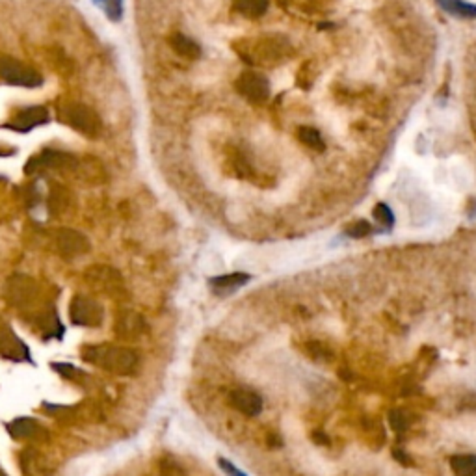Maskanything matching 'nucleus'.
<instances>
[{"label":"nucleus","instance_id":"obj_1","mask_svg":"<svg viewBox=\"0 0 476 476\" xmlns=\"http://www.w3.org/2000/svg\"><path fill=\"white\" fill-rule=\"evenodd\" d=\"M81 354L86 363H92L95 367L120 374V376L132 374L138 367V356L129 348H123V346L92 345L84 346Z\"/></svg>","mask_w":476,"mask_h":476},{"label":"nucleus","instance_id":"obj_2","mask_svg":"<svg viewBox=\"0 0 476 476\" xmlns=\"http://www.w3.org/2000/svg\"><path fill=\"white\" fill-rule=\"evenodd\" d=\"M63 121L88 138H95L101 132V120L97 112L81 103H69L63 108Z\"/></svg>","mask_w":476,"mask_h":476},{"label":"nucleus","instance_id":"obj_3","mask_svg":"<svg viewBox=\"0 0 476 476\" xmlns=\"http://www.w3.org/2000/svg\"><path fill=\"white\" fill-rule=\"evenodd\" d=\"M0 79L24 88H38L43 82L38 71L26 67L13 58H0Z\"/></svg>","mask_w":476,"mask_h":476},{"label":"nucleus","instance_id":"obj_4","mask_svg":"<svg viewBox=\"0 0 476 476\" xmlns=\"http://www.w3.org/2000/svg\"><path fill=\"white\" fill-rule=\"evenodd\" d=\"M103 307L92 298L86 296H75L69 305V318L75 326L95 327L103 322Z\"/></svg>","mask_w":476,"mask_h":476},{"label":"nucleus","instance_id":"obj_5","mask_svg":"<svg viewBox=\"0 0 476 476\" xmlns=\"http://www.w3.org/2000/svg\"><path fill=\"white\" fill-rule=\"evenodd\" d=\"M236 88H238L242 97H246L247 101H252L255 104L264 103L270 97V84L266 81V76L253 73V71L244 73L236 82Z\"/></svg>","mask_w":476,"mask_h":476},{"label":"nucleus","instance_id":"obj_6","mask_svg":"<svg viewBox=\"0 0 476 476\" xmlns=\"http://www.w3.org/2000/svg\"><path fill=\"white\" fill-rule=\"evenodd\" d=\"M0 356L17 363H34L28 346L10 329V326H0Z\"/></svg>","mask_w":476,"mask_h":476},{"label":"nucleus","instance_id":"obj_7","mask_svg":"<svg viewBox=\"0 0 476 476\" xmlns=\"http://www.w3.org/2000/svg\"><path fill=\"white\" fill-rule=\"evenodd\" d=\"M35 293H38V287H35L34 279H30V277L13 276L12 279L8 281V302L12 305H15V307H24V305H28L30 302L35 298Z\"/></svg>","mask_w":476,"mask_h":476},{"label":"nucleus","instance_id":"obj_8","mask_svg":"<svg viewBox=\"0 0 476 476\" xmlns=\"http://www.w3.org/2000/svg\"><path fill=\"white\" fill-rule=\"evenodd\" d=\"M229 402L231 406L246 417H257L263 411V396L258 395L257 391L247 389V387H238V389L231 391Z\"/></svg>","mask_w":476,"mask_h":476},{"label":"nucleus","instance_id":"obj_9","mask_svg":"<svg viewBox=\"0 0 476 476\" xmlns=\"http://www.w3.org/2000/svg\"><path fill=\"white\" fill-rule=\"evenodd\" d=\"M56 247L63 257H76L90 249V242L82 233L75 229H60L56 235Z\"/></svg>","mask_w":476,"mask_h":476},{"label":"nucleus","instance_id":"obj_10","mask_svg":"<svg viewBox=\"0 0 476 476\" xmlns=\"http://www.w3.org/2000/svg\"><path fill=\"white\" fill-rule=\"evenodd\" d=\"M75 166L73 156L60 151H43L41 155H35L32 161L26 164V173H34L43 167H65Z\"/></svg>","mask_w":476,"mask_h":476},{"label":"nucleus","instance_id":"obj_11","mask_svg":"<svg viewBox=\"0 0 476 476\" xmlns=\"http://www.w3.org/2000/svg\"><path fill=\"white\" fill-rule=\"evenodd\" d=\"M6 430L13 439H19V441H23V439H35V437L45 434V428L34 417H17L12 422H8Z\"/></svg>","mask_w":476,"mask_h":476},{"label":"nucleus","instance_id":"obj_12","mask_svg":"<svg viewBox=\"0 0 476 476\" xmlns=\"http://www.w3.org/2000/svg\"><path fill=\"white\" fill-rule=\"evenodd\" d=\"M49 121V112L43 106H30L26 110H21L13 121L8 126L15 131H32L34 126H40Z\"/></svg>","mask_w":476,"mask_h":476},{"label":"nucleus","instance_id":"obj_13","mask_svg":"<svg viewBox=\"0 0 476 476\" xmlns=\"http://www.w3.org/2000/svg\"><path fill=\"white\" fill-rule=\"evenodd\" d=\"M35 327L40 329L41 337L45 338V340L63 337V324L60 322L54 309H47L35 316Z\"/></svg>","mask_w":476,"mask_h":476},{"label":"nucleus","instance_id":"obj_14","mask_svg":"<svg viewBox=\"0 0 476 476\" xmlns=\"http://www.w3.org/2000/svg\"><path fill=\"white\" fill-rule=\"evenodd\" d=\"M252 279L249 274H244V272H235V274H225V276L213 277L208 285L214 288V293L218 294H229L235 293L236 288L244 287L247 281Z\"/></svg>","mask_w":476,"mask_h":476},{"label":"nucleus","instance_id":"obj_15","mask_svg":"<svg viewBox=\"0 0 476 476\" xmlns=\"http://www.w3.org/2000/svg\"><path fill=\"white\" fill-rule=\"evenodd\" d=\"M144 318L136 313H123L117 320V326H115V331L117 335L123 338H134L142 335L144 331Z\"/></svg>","mask_w":476,"mask_h":476},{"label":"nucleus","instance_id":"obj_16","mask_svg":"<svg viewBox=\"0 0 476 476\" xmlns=\"http://www.w3.org/2000/svg\"><path fill=\"white\" fill-rule=\"evenodd\" d=\"M170 45L179 56L188 58V60H197L201 56V47L195 43L192 38L184 34H173L170 38Z\"/></svg>","mask_w":476,"mask_h":476},{"label":"nucleus","instance_id":"obj_17","mask_svg":"<svg viewBox=\"0 0 476 476\" xmlns=\"http://www.w3.org/2000/svg\"><path fill=\"white\" fill-rule=\"evenodd\" d=\"M448 465H450V470L456 476H476V454L452 456Z\"/></svg>","mask_w":476,"mask_h":476},{"label":"nucleus","instance_id":"obj_18","mask_svg":"<svg viewBox=\"0 0 476 476\" xmlns=\"http://www.w3.org/2000/svg\"><path fill=\"white\" fill-rule=\"evenodd\" d=\"M439 6L448 13L461 19H476V4H469L463 0H437Z\"/></svg>","mask_w":476,"mask_h":476},{"label":"nucleus","instance_id":"obj_19","mask_svg":"<svg viewBox=\"0 0 476 476\" xmlns=\"http://www.w3.org/2000/svg\"><path fill=\"white\" fill-rule=\"evenodd\" d=\"M233 4H235L236 12H240L242 15L249 19H258L268 10L270 0H233Z\"/></svg>","mask_w":476,"mask_h":476},{"label":"nucleus","instance_id":"obj_20","mask_svg":"<svg viewBox=\"0 0 476 476\" xmlns=\"http://www.w3.org/2000/svg\"><path fill=\"white\" fill-rule=\"evenodd\" d=\"M298 138L304 142L307 147H311L313 151H324L326 149V144H324V138L322 134L316 131L315 126H299Z\"/></svg>","mask_w":476,"mask_h":476},{"label":"nucleus","instance_id":"obj_21","mask_svg":"<svg viewBox=\"0 0 476 476\" xmlns=\"http://www.w3.org/2000/svg\"><path fill=\"white\" fill-rule=\"evenodd\" d=\"M305 352H307L313 359H316V361H331L333 357L331 350H329L326 345L318 343V340H311V343H307V345H305Z\"/></svg>","mask_w":476,"mask_h":476},{"label":"nucleus","instance_id":"obj_22","mask_svg":"<svg viewBox=\"0 0 476 476\" xmlns=\"http://www.w3.org/2000/svg\"><path fill=\"white\" fill-rule=\"evenodd\" d=\"M51 368H54L62 378L69 379V381H81L86 376L82 370H79V368L69 365V363H51Z\"/></svg>","mask_w":476,"mask_h":476},{"label":"nucleus","instance_id":"obj_23","mask_svg":"<svg viewBox=\"0 0 476 476\" xmlns=\"http://www.w3.org/2000/svg\"><path fill=\"white\" fill-rule=\"evenodd\" d=\"M389 426L393 432L402 434L409 428V417L400 409H393V411H389Z\"/></svg>","mask_w":476,"mask_h":476},{"label":"nucleus","instance_id":"obj_24","mask_svg":"<svg viewBox=\"0 0 476 476\" xmlns=\"http://www.w3.org/2000/svg\"><path fill=\"white\" fill-rule=\"evenodd\" d=\"M374 218L378 220L381 225H385L387 229H391V227L395 225V214H393V211H391V207L387 203H378V205L374 207Z\"/></svg>","mask_w":476,"mask_h":476},{"label":"nucleus","instance_id":"obj_25","mask_svg":"<svg viewBox=\"0 0 476 476\" xmlns=\"http://www.w3.org/2000/svg\"><path fill=\"white\" fill-rule=\"evenodd\" d=\"M372 233V225L365 222V220H359L356 224H352L348 229H346V235L350 238H365Z\"/></svg>","mask_w":476,"mask_h":476},{"label":"nucleus","instance_id":"obj_26","mask_svg":"<svg viewBox=\"0 0 476 476\" xmlns=\"http://www.w3.org/2000/svg\"><path fill=\"white\" fill-rule=\"evenodd\" d=\"M95 2H101L106 10V15H108L112 21H120L121 13H123V2L121 0H95Z\"/></svg>","mask_w":476,"mask_h":476},{"label":"nucleus","instance_id":"obj_27","mask_svg":"<svg viewBox=\"0 0 476 476\" xmlns=\"http://www.w3.org/2000/svg\"><path fill=\"white\" fill-rule=\"evenodd\" d=\"M218 465H220V469L224 470L227 476H247L246 473H242V470L233 463V461H229V459L218 458Z\"/></svg>","mask_w":476,"mask_h":476},{"label":"nucleus","instance_id":"obj_28","mask_svg":"<svg viewBox=\"0 0 476 476\" xmlns=\"http://www.w3.org/2000/svg\"><path fill=\"white\" fill-rule=\"evenodd\" d=\"M393 458L404 465H411V458H409L404 450H400V448H395V450H393Z\"/></svg>","mask_w":476,"mask_h":476},{"label":"nucleus","instance_id":"obj_29","mask_svg":"<svg viewBox=\"0 0 476 476\" xmlns=\"http://www.w3.org/2000/svg\"><path fill=\"white\" fill-rule=\"evenodd\" d=\"M313 441L318 443V445H329V437L324 436L322 432H315L313 434Z\"/></svg>","mask_w":476,"mask_h":476},{"label":"nucleus","instance_id":"obj_30","mask_svg":"<svg viewBox=\"0 0 476 476\" xmlns=\"http://www.w3.org/2000/svg\"><path fill=\"white\" fill-rule=\"evenodd\" d=\"M268 443H270V447H281L283 445L281 437L276 436V434H272V436L268 437Z\"/></svg>","mask_w":476,"mask_h":476},{"label":"nucleus","instance_id":"obj_31","mask_svg":"<svg viewBox=\"0 0 476 476\" xmlns=\"http://www.w3.org/2000/svg\"><path fill=\"white\" fill-rule=\"evenodd\" d=\"M0 476H8L6 473H4V470H2V467H0Z\"/></svg>","mask_w":476,"mask_h":476}]
</instances>
